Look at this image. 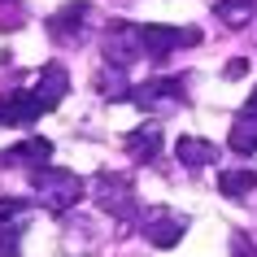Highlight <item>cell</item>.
Here are the masks:
<instances>
[{"instance_id": "6da1fadb", "label": "cell", "mask_w": 257, "mask_h": 257, "mask_svg": "<svg viewBox=\"0 0 257 257\" xmlns=\"http://www.w3.org/2000/svg\"><path fill=\"white\" fill-rule=\"evenodd\" d=\"M31 188L40 192V205L53 214H66L70 205H79L83 196V179L61 170V166H35L31 170Z\"/></svg>"}, {"instance_id": "7a4b0ae2", "label": "cell", "mask_w": 257, "mask_h": 257, "mask_svg": "<svg viewBox=\"0 0 257 257\" xmlns=\"http://www.w3.org/2000/svg\"><path fill=\"white\" fill-rule=\"evenodd\" d=\"M96 205L113 218H136V188H131V179L100 170L96 175Z\"/></svg>"}, {"instance_id": "3957f363", "label": "cell", "mask_w": 257, "mask_h": 257, "mask_svg": "<svg viewBox=\"0 0 257 257\" xmlns=\"http://www.w3.org/2000/svg\"><path fill=\"white\" fill-rule=\"evenodd\" d=\"M140 40H144V57H153V61H162V57H170L175 48H183V44H201V31H183V27H162V22H149V27H140Z\"/></svg>"}, {"instance_id": "277c9868", "label": "cell", "mask_w": 257, "mask_h": 257, "mask_svg": "<svg viewBox=\"0 0 257 257\" xmlns=\"http://www.w3.org/2000/svg\"><path fill=\"white\" fill-rule=\"evenodd\" d=\"M105 57H109V66H131L136 57H144V40H140L136 22H113V27H109Z\"/></svg>"}, {"instance_id": "5b68a950", "label": "cell", "mask_w": 257, "mask_h": 257, "mask_svg": "<svg viewBox=\"0 0 257 257\" xmlns=\"http://www.w3.org/2000/svg\"><path fill=\"white\" fill-rule=\"evenodd\" d=\"M83 18H92V5H87V0H70V5H61V9L48 18V35L61 40V44L79 40L83 35Z\"/></svg>"}, {"instance_id": "8992f818", "label": "cell", "mask_w": 257, "mask_h": 257, "mask_svg": "<svg viewBox=\"0 0 257 257\" xmlns=\"http://www.w3.org/2000/svg\"><path fill=\"white\" fill-rule=\"evenodd\" d=\"M44 113L40 96L35 92H9L0 96V126H27V122H35Z\"/></svg>"}, {"instance_id": "52a82bcc", "label": "cell", "mask_w": 257, "mask_h": 257, "mask_svg": "<svg viewBox=\"0 0 257 257\" xmlns=\"http://www.w3.org/2000/svg\"><path fill=\"white\" fill-rule=\"evenodd\" d=\"M183 231H188V218L179 214H149V222H144V240L157 244V248H175L179 240H183Z\"/></svg>"}, {"instance_id": "ba28073f", "label": "cell", "mask_w": 257, "mask_h": 257, "mask_svg": "<svg viewBox=\"0 0 257 257\" xmlns=\"http://www.w3.org/2000/svg\"><path fill=\"white\" fill-rule=\"evenodd\" d=\"M31 92L40 96V105H44V109H57L61 100H66V92H70V74H66L61 66H48V70L40 74V83L31 87Z\"/></svg>"}, {"instance_id": "9c48e42d", "label": "cell", "mask_w": 257, "mask_h": 257, "mask_svg": "<svg viewBox=\"0 0 257 257\" xmlns=\"http://www.w3.org/2000/svg\"><path fill=\"white\" fill-rule=\"evenodd\" d=\"M179 96H183V79H157V83H144V87H136V96H131V100H136V105H175Z\"/></svg>"}, {"instance_id": "30bf717a", "label": "cell", "mask_w": 257, "mask_h": 257, "mask_svg": "<svg viewBox=\"0 0 257 257\" xmlns=\"http://www.w3.org/2000/svg\"><path fill=\"white\" fill-rule=\"evenodd\" d=\"M175 157L183 166H192V170H201V166L218 162V144H209V140H196V136H183L175 144Z\"/></svg>"}, {"instance_id": "8fae6325", "label": "cell", "mask_w": 257, "mask_h": 257, "mask_svg": "<svg viewBox=\"0 0 257 257\" xmlns=\"http://www.w3.org/2000/svg\"><path fill=\"white\" fill-rule=\"evenodd\" d=\"M218 188H222V196L244 201V196L257 192V170H222V175H218Z\"/></svg>"}, {"instance_id": "7c38bea8", "label": "cell", "mask_w": 257, "mask_h": 257, "mask_svg": "<svg viewBox=\"0 0 257 257\" xmlns=\"http://www.w3.org/2000/svg\"><path fill=\"white\" fill-rule=\"evenodd\" d=\"M253 9H257V0H218L214 5L218 22H227L231 31H240L244 22H253Z\"/></svg>"}, {"instance_id": "4fadbf2b", "label": "cell", "mask_w": 257, "mask_h": 257, "mask_svg": "<svg viewBox=\"0 0 257 257\" xmlns=\"http://www.w3.org/2000/svg\"><path fill=\"white\" fill-rule=\"evenodd\" d=\"M231 149L235 153H257V113H240L235 126H231Z\"/></svg>"}, {"instance_id": "5bb4252c", "label": "cell", "mask_w": 257, "mask_h": 257, "mask_svg": "<svg viewBox=\"0 0 257 257\" xmlns=\"http://www.w3.org/2000/svg\"><path fill=\"white\" fill-rule=\"evenodd\" d=\"M9 157H14V162H48V157H53V144L35 136V140H22ZM9 157H5V162H9Z\"/></svg>"}, {"instance_id": "9a60e30c", "label": "cell", "mask_w": 257, "mask_h": 257, "mask_svg": "<svg viewBox=\"0 0 257 257\" xmlns=\"http://www.w3.org/2000/svg\"><path fill=\"white\" fill-rule=\"evenodd\" d=\"M126 149L136 153V157H157V149H162V131H157V126H144V131H136V136L126 140Z\"/></svg>"}, {"instance_id": "2e32d148", "label": "cell", "mask_w": 257, "mask_h": 257, "mask_svg": "<svg viewBox=\"0 0 257 257\" xmlns=\"http://www.w3.org/2000/svg\"><path fill=\"white\" fill-rule=\"evenodd\" d=\"M96 87H100V96H109V100H122L126 96V83H122V66L113 70V79H109V70L96 79Z\"/></svg>"}, {"instance_id": "e0dca14e", "label": "cell", "mask_w": 257, "mask_h": 257, "mask_svg": "<svg viewBox=\"0 0 257 257\" xmlns=\"http://www.w3.org/2000/svg\"><path fill=\"white\" fill-rule=\"evenodd\" d=\"M22 248V227H0V257H18Z\"/></svg>"}, {"instance_id": "ac0fdd59", "label": "cell", "mask_w": 257, "mask_h": 257, "mask_svg": "<svg viewBox=\"0 0 257 257\" xmlns=\"http://www.w3.org/2000/svg\"><path fill=\"white\" fill-rule=\"evenodd\" d=\"M18 214H22V201H0V222H9Z\"/></svg>"}, {"instance_id": "d6986e66", "label": "cell", "mask_w": 257, "mask_h": 257, "mask_svg": "<svg viewBox=\"0 0 257 257\" xmlns=\"http://www.w3.org/2000/svg\"><path fill=\"white\" fill-rule=\"evenodd\" d=\"M244 70H248V61H231V66H227V79H240Z\"/></svg>"}, {"instance_id": "ffe728a7", "label": "cell", "mask_w": 257, "mask_h": 257, "mask_svg": "<svg viewBox=\"0 0 257 257\" xmlns=\"http://www.w3.org/2000/svg\"><path fill=\"white\" fill-rule=\"evenodd\" d=\"M248 109H253V113H257V87H253V96H248Z\"/></svg>"}]
</instances>
